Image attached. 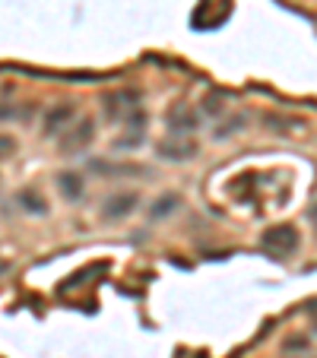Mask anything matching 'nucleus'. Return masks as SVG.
<instances>
[{"mask_svg": "<svg viewBox=\"0 0 317 358\" xmlns=\"http://www.w3.org/2000/svg\"><path fill=\"white\" fill-rule=\"evenodd\" d=\"M55 184H57V194L67 203H80L83 196H86V178H83L80 171H61V175L55 178Z\"/></svg>", "mask_w": 317, "mask_h": 358, "instance_id": "obj_7", "label": "nucleus"}, {"mask_svg": "<svg viewBox=\"0 0 317 358\" xmlns=\"http://www.w3.org/2000/svg\"><path fill=\"white\" fill-rule=\"evenodd\" d=\"M136 108H140V101H134V95L130 92L105 95V117H108V121H124V117L134 115Z\"/></svg>", "mask_w": 317, "mask_h": 358, "instance_id": "obj_8", "label": "nucleus"}, {"mask_svg": "<svg viewBox=\"0 0 317 358\" xmlns=\"http://www.w3.org/2000/svg\"><path fill=\"white\" fill-rule=\"evenodd\" d=\"M159 156L165 162H190L197 156V143L188 136H169V140L159 143Z\"/></svg>", "mask_w": 317, "mask_h": 358, "instance_id": "obj_6", "label": "nucleus"}, {"mask_svg": "<svg viewBox=\"0 0 317 358\" xmlns=\"http://www.w3.org/2000/svg\"><path fill=\"white\" fill-rule=\"evenodd\" d=\"M136 206H140V194L136 190H118V194H111L108 200L101 203L99 216L105 222H118V219H127L130 213H136Z\"/></svg>", "mask_w": 317, "mask_h": 358, "instance_id": "obj_3", "label": "nucleus"}, {"mask_svg": "<svg viewBox=\"0 0 317 358\" xmlns=\"http://www.w3.org/2000/svg\"><path fill=\"white\" fill-rule=\"evenodd\" d=\"M169 136H190L197 127H200V115H197L190 105H175L169 111Z\"/></svg>", "mask_w": 317, "mask_h": 358, "instance_id": "obj_5", "label": "nucleus"}, {"mask_svg": "<svg viewBox=\"0 0 317 358\" xmlns=\"http://www.w3.org/2000/svg\"><path fill=\"white\" fill-rule=\"evenodd\" d=\"M92 171H99V175H108V178H121V175H146V169H143V165H108V162H99V159L92 162Z\"/></svg>", "mask_w": 317, "mask_h": 358, "instance_id": "obj_11", "label": "nucleus"}, {"mask_svg": "<svg viewBox=\"0 0 317 358\" xmlns=\"http://www.w3.org/2000/svg\"><path fill=\"white\" fill-rule=\"evenodd\" d=\"M32 117H35V105H32V101H10V99H0V124H13V121L29 124Z\"/></svg>", "mask_w": 317, "mask_h": 358, "instance_id": "obj_9", "label": "nucleus"}, {"mask_svg": "<svg viewBox=\"0 0 317 358\" xmlns=\"http://www.w3.org/2000/svg\"><path fill=\"white\" fill-rule=\"evenodd\" d=\"M70 121H76V105L73 101H57L45 111V121H41V134L45 136H57Z\"/></svg>", "mask_w": 317, "mask_h": 358, "instance_id": "obj_4", "label": "nucleus"}, {"mask_svg": "<svg viewBox=\"0 0 317 358\" xmlns=\"http://www.w3.org/2000/svg\"><path fill=\"white\" fill-rule=\"evenodd\" d=\"M16 152V140L10 134H0V162H3V159H10Z\"/></svg>", "mask_w": 317, "mask_h": 358, "instance_id": "obj_15", "label": "nucleus"}, {"mask_svg": "<svg viewBox=\"0 0 317 358\" xmlns=\"http://www.w3.org/2000/svg\"><path fill=\"white\" fill-rule=\"evenodd\" d=\"M7 273H10V260H3V257H0V279L7 276Z\"/></svg>", "mask_w": 317, "mask_h": 358, "instance_id": "obj_16", "label": "nucleus"}, {"mask_svg": "<svg viewBox=\"0 0 317 358\" xmlns=\"http://www.w3.org/2000/svg\"><path fill=\"white\" fill-rule=\"evenodd\" d=\"M244 124H248V115H232L229 121H223L216 130H213V136H216V140L235 136V134H241V130H244Z\"/></svg>", "mask_w": 317, "mask_h": 358, "instance_id": "obj_13", "label": "nucleus"}, {"mask_svg": "<svg viewBox=\"0 0 317 358\" xmlns=\"http://www.w3.org/2000/svg\"><path fill=\"white\" fill-rule=\"evenodd\" d=\"M57 136H61V140H57V149H61V156H76V152L89 149V143L95 140V121H92V117H80V121H70Z\"/></svg>", "mask_w": 317, "mask_h": 358, "instance_id": "obj_1", "label": "nucleus"}, {"mask_svg": "<svg viewBox=\"0 0 317 358\" xmlns=\"http://www.w3.org/2000/svg\"><path fill=\"white\" fill-rule=\"evenodd\" d=\"M225 111V99L219 92H209L206 99L200 101V111H197V115H203V117H219Z\"/></svg>", "mask_w": 317, "mask_h": 358, "instance_id": "obj_14", "label": "nucleus"}, {"mask_svg": "<svg viewBox=\"0 0 317 358\" xmlns=\"http://www.w3.org/2000/svg\"><path fill=\"white\" fill-rule=\"evenodd\" d=\"M181 206V194H162L159 200L153 203V210H149V219H165L169 213H175Z\"/></svg>", "mask_w": 317, "mask_h": 358, "instance_id": "obj_12", "label": "nucleus"}, {"mask_svg": "<svg viewBox=\"0 0 317 358\" xmlns=\"http://www.w3.org/2000/svg\"><path fill=\"white\" fill-rule=\"evenodd\" d=\"M260 244L270 250V254L289 257V254H295V250H298L302 235H298V229H292V225H273V229H267L260 235Z\"/></svg>", "mask_w": 317, "mask_h": 358, "instance_id": "obj_2", "label": "nucleus"}, {"mask_svg": "<svg viewBox=\"0 0 317 358\" xmlns=\"http://www.w3.org/2000/svg\"><path fill=\"white\" fill-rule=\"evenodd\" d=\"M16 206H20L26 216H45L51 206H48V200H45V194L41 190H35V187H22L20 194H16Z\"/></svg>", "mask_w": 317, "mask_h": 358, "instance_id": "obj_10", "label": "nucleus"}]
</instances>
